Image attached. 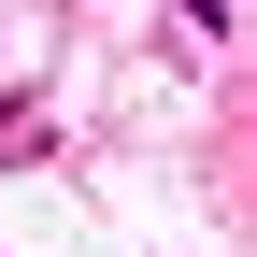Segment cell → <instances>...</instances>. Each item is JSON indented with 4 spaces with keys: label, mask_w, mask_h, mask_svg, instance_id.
Returning <instances> with one entry per match:
<instances>
[{
    "label": "cell",
    "mask_w": 257,
    "mask_h": 257,
    "mask_svg": "<svg viewBox=\"0 0 257 257\" xmlns=\"http://www.w3.org/2000/svg\"><path fill=\"white\" fill-rule=\"evenodd\" d=\"M186 15H200V29H229V0H186Z\"/></svg>",
    "instance_id": "obj_1"
}]
</instances>
